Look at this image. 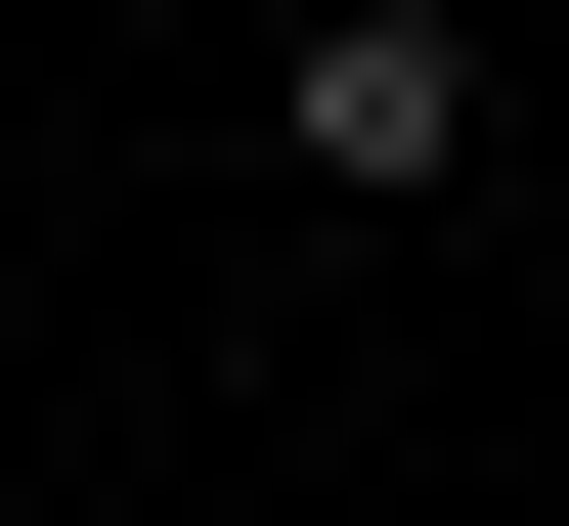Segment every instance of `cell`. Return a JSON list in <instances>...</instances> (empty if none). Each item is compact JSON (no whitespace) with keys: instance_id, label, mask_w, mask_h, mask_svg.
<instances>
[{"instance_id":"cell-1","label":"cell","mask_w":569,"mask_h":526,"mask_svg":"<svg viewBox=\"0 0 569 526\" xmlns=\"http://www.w3.org/2000/svg\"><path fill=\"white\" fill-rule=\"evenodd\" d=\"M307 220H438V176H482V0H307Z\"/></svg>"}]
</instances>
